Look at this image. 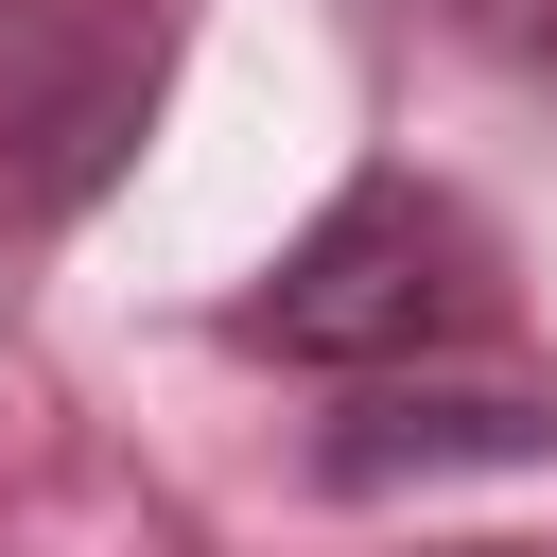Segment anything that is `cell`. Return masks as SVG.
I'll return each mask as SVG.
<instances>
[{
    "instance_id": "cell-1",
    "label": "cell",
    "mask_w": 557,
    "mask_h": 557,
    "mask_svg": "<svg viewBox=\"0 0 557 557\" xmlns=\"http://www.w3.org/2000/svg\"><path fill=\"white\" fill-rule=\"evenodd\" d=\"M487 296H505V261H487V226H470L435 174H348V191L261 261V296H226V348L366 383V366H435V348H470Z\"/></svg>"
},
{
    "instance_id": "cell-2",
    "label": "cell",
    "mask_w": 557,
    "mask_h": 557,
    "mask_svg": "<svg viewBox=\"0 0 557 557\" xmlns=\"http://www.w3.org/2000/svg\"><path fill=\"white\" fill-rule=\"evenodd\" d=\"M157 70H174V17L157 0H0V209L17 226H70L139 157Z\"/></svg>"
},
{
    "instance_id": "cell-3",
    "label": "cell",
    "mask_w": 557,
    "mask_h": 557,
    "mask_svg": "<svg viewBox=\"0 0 557 557\" xmlns=\"http://www.w3.org/2000/svg\"><path fill=\"white\" fill-rule=\"evenodd\" d=\"M557 453V383H435V366H366L313 418V487H435V470H540Z\"/></svg>"
},
{
    "instance_id": "cell-4",
    "label": "cell",
    "mask_w": 557,
    "mask_h": 557,
    "mask_svg": "<svg viewBox=\"0 0 557 557\" xmlns=\"http://www.w3.org/2000/svg\"><path fill=\"white\" fill-rule=\"evenodd\" d=\"M435 557H522V540H435Z\"/></svg>"
}]
</instances>
